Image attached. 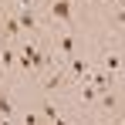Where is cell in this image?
Returning <instances> with one entry per match:
<instances>
[{
  "label": "cell",
  "instance_id": "1",
  "mask_svg": "<svg viewBox=\"0 0 125 125\" xmlns=\"http://www.w3.org/2000/svg\"><path fill=\"white\" fill-rule=\"evenodd\" d=\"M14 14H17V21H21V27L27 31V37L41 34V21H37V10H34V7H14Z\"/></svg>",
  "mask_w": 125,
  "mask_h": 125
},
{
  "label": "cell",
  "instance_id": "2",
  "mask_svg": "<svg viewBox=\"0 0 125 125\" xmlns=\"http://www.w3.org/2000/svg\"><path fill=\"white\" fill-rule=\"evenodd\" d=\"M64 68H68L71 81H84V78H88V71L95 68V61H88V58H81V54H74V58H68V61H64Z\"/></svg>",
  "mask_w": 125,
  "mask_h": 125
},
{
  "label": "cell",
  "instance_id": "3",
  "mask_svg": "<svg viewBox=\"0 0 125 125\" xmlns=\"http://www.w3.org/2000/svg\"><path fill=\"white\" fill-rule=\"evenodd\" d=\"M98 68H102V71H108V74L115 78V74L125 68V58L115 51V47H102V61H98Z\"/></svg>",
  "mask_w": 125,
  "mask_h": 125
},
{
  "label": "cell",
  "instance_id": "4",
  "mask_svg": "<svg viewBox=\"0 0 125 125\" xmlns=\"http://www.w3.org/2000/svg\"><path fill=\"white\" fill-rule=\"evenodd\" d=\"M47 14H51L54 21H61V24H71V21H74V14H71V0H54V3H47Z\"/></svg>",
  "mask_w": 125,
  "mask_h": 125
},
{
  "label": "cell",
  "instance_id": "5",
  "mask_svg": "<svg viewBox=\"0 0 125 125\" xmlns=\"http://www.w3.org/2000/svg\"><path fill=\"white\" fill-rule=\"evenodd\" d=\"M58 51H61V58H64V61H68V58H74V51H78V37H74L71 31L58 34Z\"/></svg>",
  "mask_w": 125,
  "mask_h": 125
},
{
  "label": "cell",
  "instance_id": "6",
  "mask_svg": "<svg viewBox=\"0 0 125 125\" xmlns=\"http://www.w3.org/2000/svg\"><path fill=\"white\" fill-rule=\"evenodd\" d=\"M74 84H78L74 91H78V98H81L84 105H95V102H98V95H102V91H98L95 84H88V81H74Z\"/></svg>",
  "mask_w": 125,
  "mask_h": 125
},
{
  "label": "cell",
  "instance_id": "7",
  "mask_svg": "<svg viewBox=\"0 0 125 125\" xmlns=\"http://www.w3.org/2000/svg\"><path fill=\"white\" fill-rule=\"evenodd\" d=\"M98 105H102V112H105V115H115V112H118L115 91H112V88H108V91H102V95H98Z\"/></svg>",
  "mask_w": 125,
  "mask_h": 125
},
{
  "label": "cell",
  "instance_id": "8",
  "mask_svg": "<svg viewBox=\"0 0 125 125\" xmlns=\"http://www.w3.org/2000/svg\"><path fill=\"white\" fill-rule=\"evenodd\" d=\"M14 64H17V51H14L10 44H3V47H0V68L7 71V68H14Z\"/></svg>",
  "mask_w": 125,
  "mask_h": 125
},
{
  "label": "cell",
  "instance_id": "9",
  "mask_svg": "<svg viewBox=\"0 0 125 125\" xmlns=\"http://www.w3.org/2000/svg\"><path fill=\"white\" fill-rule=\"evenodd\" d=\"M108 17H112V24H115L118 31H125V7H112V14H108Z\"/></svg>",
  "mask_w": 125,
  "mask_h": 125
},
{
  "label": "cell",
  "instance_id": "10",
  "mask_svg": "<svg viewBox=\"0 0 125 125\" xmlns=\"http://www.w3.org/2000/svg\"><path fill=\"white\" fill-rule=\"evenodd\" d=\"M41 115H44V118H47V122H54V118H58L61 112L54 108V102H41Z\"/></svg>",
  "mask_w": 125,
  "mask_h": 125
},
{
  "label": "cell",
  "instance_id": "11",
  "mask_svg": "<svg viewBox=\"0 0 125 125\" xmlns=\"http://www.w3.org/2000/svg\"><path fill=\"white\" fill-rule=\"evenodd\" d=\"M21 125H44V118L37 115V112H27V115L21 118Z\"/></svg>",
  "mask_w": 125,
  "mask_h": 125
},
{
  "label": "cell",
  "instance_id": "12",
  "mask_svg": "<svg viewBox=\"0 0 125 125\" xmlns=\"http://www.w3.org/2000/svg\"><path fill=\"white\" fill-rule=\"evenodd\" d=\"M0 125H14V118H0Z\"/></svg>",
  "mask_w": 125,
  "mask_h": 125
},
{
  "label": "cell",
  "instance_id": "13",
  "mask_svg": "<svg viewBox=\"0 0 125 125\" xmlns=\"http://www.w3.org/2000/svg\"><path fill=\"white\" fill-rule=\"evenodd\" d=\"M112 3H115V7H125V0H112Z\"/></svg>",
  "mask_w": 125,
  "mask_h": 125
},
{
  "label": "cell",
  "instance_id": "14",
  "mask_svg": "<svg viewBox=\"0 0 125 125\" xmlns=\"http://www.w3.org/2000/svg\"><path fill=\"white\" fill-rule=\"evenodd\" d=\"M0 21H3V7H0Z\"/></svg>",
  "mask_w": 125,
  "mask_h": 125
},
{
  "label": "cell",
  "instance_id": "15",
  "mask_svg": "<svg viewBox=\"0 0 125 125\" xmlns=\"http://www.w3.org/2000/svg\"><path fill=\"white\" fill-rule=\"evenodd\" d=\"M47 3H54V0H47Z\"/></svg>",
  "mask_w": 125,
  "mask_h": 125
}]
</instances>
